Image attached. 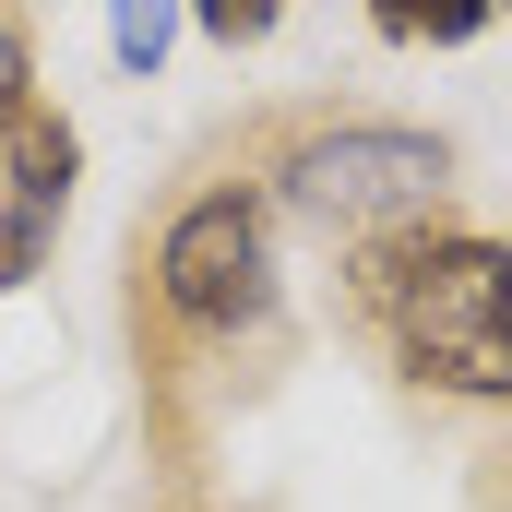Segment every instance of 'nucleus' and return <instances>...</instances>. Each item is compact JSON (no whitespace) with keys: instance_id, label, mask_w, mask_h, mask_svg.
Returning <instances> with one entry per match:
<instances>
[{"instance_id":"nucleus-1","label":"nucleus","mask_w":512,"mask_h":512,"mask_svg":"<svg viewBox=\"0 0 512 512\" xmlns=\"http://www.w3.org/2000/svg\"><path fill=\"white\" fill-rule=\"evenodd\" d=\"M358 298L393 322L405 370L441 393H512V251L501 239H382Z\"/></svg>"},{"instance_id":"nucleus-2","label":"nucleus","mask_w":512,"mask_h":512,"mask_svg":"<svg viewBox=\"0 0 512 512\" xmlns=\"http://www.w3.org/2000/svg\"><path fill=\"white\" fill-rule=\"evenodd\" d=\"M453 179V143L441 131H393V120H346L310 131L286 155V203L310 227H346V239H382V227H417Z\"/></svg>"},{"instance_id":"nucleus-3","label":"nucleus","mask_w":512,"mask_h":512,"mask_svg":"<svg viewBox=\"0 0 512 512\" xmlns=\"http://www.w3.org/2000/svg\"><path fill=\"white\" fill-rule=\"evenodd\" d=\"M155 298L191 322V334H239L274 310V239H262V203L251 191H203L167 251H155Z\"/></svg>"},{"instance_id":"nucleus-4","label":"nucleus","mask_w":512,"mask_h":512,"mask_svg":"<svg viewBox=\"0 0 512 512\" xmlns=\"http://www.w3.org/2000/svg\"><path fill=\"white\" fill-rule=\"evenodd\" d=\"M60 203H72V131L48 120V108H12L0 120V286H24L48 262Z\"/></svg>"},{"instance_id":"nucleus-5","label":"nucleus","mask_w":512,"mask_h":512,"mask_svg":"<svg viewBox=\"0 0 512 512\" xmlns=\"http://www.w3.org/2000/svg\"><path fill=\"white\" fill-rule=\"evenodd\" d=\"M370 24H382L393 48H465L489 24V0H370Z\"/></svg>"},{"instance_id":"nucleus-6","label":"nucleus","mask_w":512,"mask_h":512,"mask_svg":"<svg viewBox=\"0 0 512 512\" xmlns=\"http://www.w3.org/2000/svg\"><path fill=\"white\" fill-rule=\"evenodd\" d=\"M167 36H179V0H108V48H120L131 72H155Z\"/></svg>"},{"instance_id":"nucleus-7","label":"nucleus","mask_w":512,"mask_h":512,"mask_svg":"<svg viewBox=\"0 0 512 512\" xmlns=\"http://www.w3.org/2000/svg\"><path fill=\"white\" fill-rule=\"evenodd\" d=\"M191 12H203V36H227V48L274 36V0H191Z\"/></svg>"},{"instance_id":"nucleus-8","label":"nucleus","mask_w":512,"mask_h":512,"mask_svg":"<svg viewBox=\"0 0 512 512\" xmlns=\"http://www.w3.org/2000/svg\"><path fill=\"white\" fill-rule=\"evenodd\" d=\"M12 108H24V36L0 24V120H12Z\"/></svg>"},{"instance_id":"nucleus-9","label":"nucleus","mask_w":512,"mask_h":512,"mask_svg":"<svg viewBox=\"0 0 512 512\" xmlns=\"http://www.w3.org/2000/svg\"><path fill=\"white\" fill-rule=\"evenodd\" d=\"M489 12H501V0H489Z\"/></svg>"}]
</instances>
